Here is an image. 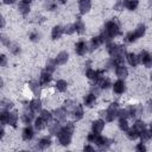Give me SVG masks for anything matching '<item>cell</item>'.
<instances>
[{
    "label": "cell",
    "mask_w": 152,
    "mask_h": 152,
    "mask_svg": "<svg viewBox=\"0 0 152 152\" xmlns=\"http://www.w3.org/2000/svg\"><path fill=\"white\" fill-rule=\"evenodd\" d=\"M121 34V31H120V25H119V23L116 21V20H108L106 24H104V26H103V28L101 30V32H100V36H101V38L103 39V42L104 43H108V42H112V39L113 38H115V37H118V36H120Z\"/></svg>",
    "instance_id": "obj_1"
},
{
    "label": "cell",
    "mask_w": 152,
    "mask_h": 152,
    "mask_svg": "<svg viewBox=\"0 0 152 152\" xmlns=\"http://www.w3.org/2000/svg\"><path fill=\"white\" fill-rule=\"evenodd\" d=\"M75 131V124L72 121H68L65 122L64 126H62V129L59 131V133L56 135L58 139V142L62 146H68L71 144V139H72V133Z\"/></svg>",
    "instance_id": "obj_2"
},
{
    "label": "cell",
    "mask_w": 152,
    "mask_h": 152,
    "mask_svg": "<svg viewBox=\"0 0 152 152\" xmlns=\"http://www.w3.org/2000/svg\"><path fill=\"white\" fill-rule=\"evenodd\" d=\"M118 110H119V103L118 102H112L107 109L100 110L99 115L101 119H103L106 122H112L118 118Z\"/></svg>",
    "instance_id": "obj_3"
},
{
    "label": "cell",
    "mask_w": 152,
    "mask_h": 152,
    "mask_svg": "<svg viewBox=\"0 0 152 152\" xmlns=\"http://www.w3.org/2000/svg\"><path fill=\"white\" fill-rule=\"evenodd\" d=\"M106 50L108 52V55L112 57V58H118V57H125L126 56V49L124 45H120V44H116L114 43L113 40L112 42H108L106 43Z\"/></svg>",
    "instance_id": "obj_4"
},
{
    "label": "cell",
    "mask_w": 152,
    "mask_h": 152,
    "mask_svg": "<svg viewBox=\"0 0 152 152\" xmlns=\"http://www.w3.org/2000/svg\"><path fill=\"white\" fill-rule=\"evenodd\" d=\"M30 102V101H28ZM34 112L28 107V103L27 104H25V109H24V112H23V114H21V120H23V122L25 124V125H30L32 121H34Z\"/></svg>",
    "instance_id": "obj_5"
},
{
    "label": "cell",
    "mask_w": 152,
    "mask_h": 152,
    "mask_svg": "<svg viewBox=\"0 0 152 152\" xmlns=\"http://www.w3.org/2000/svg\"><path fill=\"white\" fill-rule=\"evenodd\" d=\"M94 144L99 148H101V150H107V148H109V146L112 144V140H109L107 137H103L101 134H96L95 140H94Z\"/></svg>",
    "instance_id": "obj_6"
},
{
    "label": "cell",
    "mask_w": 152,
    "mask_h": 152,
    "mask_svg": "<svg viewBox=\"0 0 152 152\" xmlns=\"http://www.w3.org/2000/svg\"><path fill=\"white\" fill-rule=\"evenodd\" d=\"M139 59H140V63L145 68H152V53L151 52L142 50L139 53Z\"/></svg>",
    "instance_id": "obj_7"
},
{
    "label": "cell",
    "mask_w": 152,
    "mask_h": 152,
    "mask_svg": "<svg viewBox=\"0 0 152 152\" xmlns=\"http://www.w3.org/2000/svg\"><path fill=\"white\" fill-rule=\"evenodd\" d=\"M127 109L129 112V118H132V119H138L142 114V110H144L142 104H140V103L131 104L129 107H127Z\"/></svg>",
    "instance_id": "obj_8"
},
{
    "label": "cell",
    "mask_w": 152,
    "mask_h": 152,
    "mask_svg": "<svg viewBox=\"0 0 152 152\" xmlns=\"http://www.w3.org/2000/svg\"><path fill=\"white\" fill-rule=\"evenodd\" d=\"M89 51V45L86 40L83 39H80L76 44H75V52L78 55V56H84L87 52Z\"/></svg>",
    "instance_id": "obj_9"
},
{
    "label": "cell",
    "mask_w": 152,
    "mask_h": 152,
    "mask_svg": "<svg viewBox=\"0 0 152 152\" xmlns=\"http://www.w3.org/2000/svg\"><path fill=\"white\" fill-rule=\"evenodd\" d=\"M112 88H113V93L116 94V95H121L126 91V82L125 80H121V78H118L113 84H112Z\"/></svg>",
    "instance_id": "obj_10"
},
{
    "label": "cell",
    "mask_w": 152,
    "mask_h": 152,
    "mask_svg": "<svg viewBox=\"0 0 152 152\" xmlns=\"http://www.w3.org/2000/svg\"><path fill=\"white\" fill-rule=\"evenodd\" d=\"M52 114H53L55 120H57L59 122H65L66 121V116H68L69 113H68V110L64 107H59V108H56L52 112Z\"/></svg>",
    "instance_id": "obj_11"
},
{
    "label": "cell",
    "mask_w": 152,
    "mask_h": 152,
    "mask_svg": "<svg viewBox=\"0 0 152 152\" xmlns=\"http://www.w3.org/2000/svg\"><path fill=\"white\" fill-rule=\"evenodd\" d=\"M34 131H36L34 126L26 125V126L24 127L23 132H21V138H23V140H25V141H30V140H32L33 137H34Z\"/></svg>",
    "instance_id": "obj_12"
},
{
    "label": "cell",
    "mask_w": 152,
    "mask_h": 152,
    "mask_svg": "<svg viewBox=\"0 0 152 152\" xmlns=\"http://www.w3.org/2000/svg\"><path fill=\"white\" fill-rule=\"evenodd\" d=\"M51 80H52V74L49 72L48 70L43 69L40 71V75H39V83H40V86L42 87H48L50 84Z\"/></svg>",
    "instance_id": "obj_13"
},
{
    "label": "cell",
    "mask_w": 152,
    "mask_h": 152,
    "mask_svg": "<svg viewBox=\"0 0 152 152\" xmlns=\"http://www.w3.org/2000/svg\"><path fill=\"white\" fill-rule=\"evenodd\" d=\"M28 89L31 90V93L34 95V97H39L42 94V86L39 83V81H30L28 82Z\"/></svg>",
    "instance_id": "obj_14"
},
{
    "label": "cell",
    "mask_w": 152,
    "mask_h": 152,
    "mask_svg": "<svg viewBox=\"0 0 152 152\" xmlns=\"http://www.w3.org/2000/svg\"><path fill=\"white\" fill-rule=\"evenodd\" d=\"M104 120L103 119H97V120H94L91 122V132L96 133V134H101L103 128H104Z\"/></svg>",
    "instance_id": "obj_15"
},
{
    "label": "cell",
    "mask_w": 152,
    "mask_h": 152,
    "mask_svg": "<svg viewBox=\"0 0 152 152\" xmlns=\"http://www.w3.org/2000/svg\"><path fill=\"white\" fill-rule=\"evenodd\" d=\"M91 8V0H78V12L81 15L88 13Z\"/></svg>",
    "instance_id": "obj_16"
},
{
    "label": "cell",
    "mask_w": 152,
    "mask_h": 152,
    "mask_svg": "<svg viewBox=\"0 0 152 152\" xmlns=\"http://www.w3.org/2000/svg\"><path fill=\"white\" fill-rule=\"evenodd\" d=\"M84 115V109H83V104H77L75 106V108L71 112V116L75 121H80Z\"/></svg>",
    "instance_id": "obj_17"
},
{
    "label": "cell",
    "mask_w": 152,
    "mask_h": 152,
    "mask_svg": "<svg viewBox=\"0 0 152 152\" xmlns=\"http://www.w3.org/2000/svg\"><path fill=\"white\" fill-rule=\"evenodd\" d=\"M95 104H96V95L95 94L89 93V94L83 96V106H86L88 108H91Z\"/></svg>",
    "instance_id": "obj_18"
},
{
    "label": "cell",
    "mask_w": 152,
    "mask_h": 152,
    "mask_svg": "<svg viewBox=\"0 0 152 152\" xmlns=\"http://www.w3.org/2000/svg\"><path fill=\"white\" fill-rule=\"evenodd\" d=\"M51 144H52V141H51V138L50 137H42L38 140V142L36 145V148L37 150H46L48 147L51 146Z\"/></svg>",
    "instance_id": "obj_19"
},
{
    "label": "cell",
    "mask_w": 152,
    "mask_h": 152,
    "mask_svg": "<svg viewBox=\"0 0 152 152\" xmlns=\"http://www.w3.org/2000/svg\"><path fill=\"white\" fill-rule=\"evenodd\" d=\"M64 34V26L62 25H55L51 30V38L53 40L61 39V37Z\"/></svg>",
    "instance_id": "obj_20"
},
{
    "label": "cell",
    "mask_w": 152,
    "mask_h": 152,
    "mask_svg": "<svg viewBox=\"0 0 152 152\" xmlns=\"http://www.w3.org/2000/svg\"><path fill=\"white\" fill-rule=\"evenodd\" d=\"M104 42H103V39L101 38V36L99 34V36H95V37H93L91 39H90V42H89V51H94V50H96V49H99L102 44H103Z\"/></svg>",
    "instance_id": "obj_21"
},
{
    "label": "cell",
    "mask_w": 152,
    "mask_h": 152,
    "mask_svg": "<svg viewBox=\"0 0 152 152\" xmlns=\"http://www.w3.org/2000/svg\"><path fill=\"white\" fill-rule=\"evenodd\" d=\"M42 106H43V102L39 97H34L32 100H30L28 102V107L34 112V113H40L42 110Z\"/></svg>",
    "instance_id": "obj_22"
},
{
    "label": "cell",
    "mask_w": 152,
    "mask_h": 152,
    "mask_svg": "<svg viewBox=\"0 0 152 152\" xmlns=\"http://www.w3.org/2000/svg\"><path fill=\"white\" fill-rule=\"evenodd\" d=\"M125 59L127 61V63H128L131 66H137V65L140 63L139 55H135V53H133V52H127L126 56H125Z\"/></svg>",
    "instance_id": "obj_23"
},
{
    "label": "cell",
    "mask_w": 152,
    "mask_h": 152,
    "mask_svg": "<svg viewBox=\"0 0 152 152\" xmlns=\"http://www.w3.org/2000/svg\"><path fill=\"white\" fill-rule=\"evenodd\" d=\"M114 70H115V75L118 78L125 80L128 76V69H127V66H125V64H120V65L115 66Z\"/></svg>",
    "instance_id": "obj_24"
},
{
    "label": "cell",
    "mask_w": 152,
    "mask_h": 152,
    "mask_svg": "<svg viewBox=\"0 0 152 152\" xmlns=\"http://www.w3.org/2000/svg\"><path fill=\"white\" fill-rule=\"evenodd\" d=\"M48 129H49V133H50L51 135H57V134L59 133V131L62 129V125H61L59 121L55 120L53 122L51 121V122L48 125Z\"/></svg>",
    "instance_id": "obj_25"
},
{
    "label": "cell",
    "mask_w": 152,
    "mask_h": 152,
    "mask_svg": "<svg viewBox=\"0 0 152 152\" xmlns=\"http://www.w3.org/2000/svg\"><path fill=\"white\" fill-rule=\"evenodd\" d=\"M68 59H69V53H68L66 51H61V52H58L57 56H56V58H55L57 65H63V64H65V63L68 62Z\"/></svg>",
    "instance_id": "obj_26"
},
{
    "label": "cell",
    "mask_w": 152,
    "mask_h": 152,
    "mask_svg": "<svg viewBox=\"0 0 152 152\" xmlns=\"http://www.w3.org/2000/svg\"><path fill=\"white\" fill-rule=\"evenodd\" d=\"M74 25H75L76 33H78V34H83V33L86 32V24H84V21L81 19V17H80V15L77 17L76 21L74 23Z\"/></svg>",
    "instance_id": "obj_27"
},
{
    "label": "cell",
    "mask_w": 152,
    "mask_h": 152,
    "mask_svg": "<svg viewBox=\"0 0 152 152\" xmlns=\"http://www.w3.org/2000/svg\"><path fill=\"white\" fill-rule=\"evenodd\" d=\"M18 119H19L18 112H17V110H10L8 125H10V126H12L13 128H15V127H17V124H18Z\"/></svg>",
    "instance_id": "obj_28"
},
{
    "label": "cell",
    "mask_w": 152,
    "mask_h": 152,
    "mask_svg": "<svg viewBox=\"0 0 152 152\" xmlns=\"http://www.w3.org/2000/svg\"><path fill=\"white\" fill-rule=\"evenodd\" d=\"M124 6L128 11H135L139 6V0H124Z\"/></svg>",
    "instance_id": "obj_29"
},
{
    "label": "cell",
    "mask_w": 152,
    "mask_h": 152,
    "mask_svg": "<svg viewBox=\"0 0 152 152\" xmlns=\"http://www.w3.org/2000/svg\"><path fill=\"white\" fill-rule=\"evenodd\" d=\"M125 133H126V135H127V138H128L129 140H135V139H138L139 135H140V132H139L138 129H135L133 126H132L131 128H128Z\"/></svg>",
    "instance_id": "obj_30"
},
{
    "label": "cell",
    "mask_w": 152,
    "mask_h": 152,
    "mask_svg": "<svg viewBox=\"0 0 152 152\" xmlns=\"http://www.w3.org/2000/svg\"><path fill=\"white\" fill-rule=\"evenodd\" d=\"M30 4H26V2H24V1H19V4H18V11H19V13H21L23 15H27L28 13H30Z\"/></svg>",
    "instance_id": "obj_31"
},
{
    "label": "cell",
    "mask_w": 152,
    "mask_h": 152,
    "mask_svg": "<svg viewBox=\"0 0 152 152\" xmlns=\"http://www.w3.org/2000/svg\"><path fill=\"white\" fill-rule=\"evenodd\" d=\"M55 88L57 89V91L64 93L68 89V82L65 80H57L55 83Z\"/></svg>",
    "instance_id": "obj_32"
},
{
    "label": "cell",
    "mask_w": 152,
    "mask_h": 152,
    "mask_svg": "<svg viewBox=\"0 0 152 152\" xmlns=\"http://www.w3.org/2000/svg\"><path fill=\"white\" fill-rule=\"evenodd\" d=\"M39 116H42V119H43L48 125H49V124L52 121V119H53V114H52L51 112H49L48 109H42Z\"/></svg>",
    "instance_id": "obj_33"
},
{
    "label": "cell",
    "mask_w": 152,
    "mask_h": 152,
    "mask_svg": "<svg viewBox=\"0 0 152 152\" xmlns=\"http://www.w3.org/2000/svg\"><path fill=\"white\" fill-rule=\"evenodd\" d=\"M33 122H34V124H33V126H34L36 131H42V129H44V128H45V126L48 125V124H46V122H45V121L42 119V116L36 118Z\"/></svg>",
    "instance_id": "obj_34"
},
{
    "label": "cell",
    "mask_w": 152,
    "mask_h": 152,
    "mask_svg": "<svg viewBox=\"0 0 152 152\" xmlns=\"http://www.w3.org/2000/svg\"><path fill=\"white\" fill-rule=\"evenodd\" d=\"M139 138H140V140H141L142 142H146V141H148V140L152 138V133H151V131H150L148 128H145V129H142V131L140 132Z\"/></svg>",
    "instance_id": "obj_35"
},
{
    "label": "cell",
    "mask_w": 152,
    "mask_h": 152,
    "mask_svg": "<svg viewBox=\"0 0 152 152\" xmlns=\"http://www.w3.org/2000/svg\"><path fill=\"white\" fill-rule=\"evenodd\" d=\"M145 32H146V25L145 24H139L135 28H134V33L137 34L138 38H141L145 36Z\"/></svg>",
    "instance_id": "obj_36"
},
{
    "label": "cell",
    "mask_w": 152,
    "mask_h": 152,
    "mask_svg": "<svg viewBox=\"0 0 152 152\" xmlns=\"http://www.w3.org/2000/svg\"><path fill=\"white\" fill-rule=\"evenodd\" d=\"M44 7L46 11H50V12L56 11L57 10V1L56 0H48V1H45Z\"/></svg>",
    "instance_id": "obj_37"
},
{
    "label": "cell",
    "mask_w": 152,
    "mask_h": 152,
    "mask_svg": "<svg viewBox=\"0 0 152 152\" xmlns=\"http://www.w3.org/2000/svg\"><path fill=\"white\" fill-rule=\"evenodd\" d=\"M118 126H119L120 131H122V132H126V131L129 128L128 121H127V119H125V118H119V122H118Z\"/></svg>",
    "instance_id": "obj_38"
},
{
    "label": "cell",
    "mask_w": 152,
    "mask_h": 152,
    "mask_svg": "<svg viewBox=\"0 0 152 152\" xmlns=\"http://www.w3.org/2000/svg\"><path fill=\"white\" fill-rule=\"evenodd\" d=\"M56 66H57V64H56V61H55V59H49V61L46 62V65H45V70H48L49 72L53 74V72H55V70H56Z\"/></svg>",
    "instance_id": "obj_39"
},
{
    "label": "cell",
    "mask_w": 152,
    "mask_h": 152,
    "mask_svg": "<svg viewBox=\"0 0 152 152\" xmlns=\"http://www.w3.org/2000/svg\"><path fill=\"white\" fill-rule=\"evenodd\" d=\"M8 50H10V52L12 53V55H14V56H18L19 53H20V46L17 44V43H11L10 44V46H8Z\"/></svg>",
    "instance_id": "obj_40"
},
{
    "label": "cell",
    "mask_w": 152,
    "mask_h": 152,
    "mask_svg": "<svg viewBox=\"0 0 152 152\" xmlns=\"http://www.w3.org/2000/svg\"><path fill=\"white\" fill-rule=\"evenodd\" d=\"M13 108V102L6 99L1 100V110H11Z\"/></svg>",
    "instance_id": "obj_41"
},
{
    "label": "cell",
    "mask_w": 152,
    "mask_h": 152,
    "mask_svg": "<svg viewBox=\"0 0 152 152\" xmlns=\"http://www.w3.org/2000/svg\"><path fill=\"white\" fill-rule=\"evenodd\" d=\"M8 116H10V110H1V113H0L1 126L8 125Z\"/></svg>",
    "instance_id": "obj_42"
},
{
    "label": "cell",
    "mask_w": 152,
    "mask_h": 152,
    "mask_svg": "<svg viewBox=\"0 0 152 152\" xmlns=\"http://www.w3.org/2000/svg\"><path fill=\"white\" fill-rule=\"evenodd\" d=\"M139 38L137 37V34L134 33V31H129L126 36H125V40L127 42V43H134V42H137Z\"/></svg>",
    "instance_id": "obj_43"
},
{
    "label": "cell",
    "mask_w": 152,
    "mask_h": 152,
    "mask_svg": "<svg viewBox=\"0 0 152 152\" xmlns=\"http://www.w3.org/2000/svg\"><path fill=\"white\" fill-rule=\"evenodd\" d=\"M133 127H134L135 129H138L139 132H141L142 129L146 128V125H145V122H144L142 120H140V119H135V122L133 124Z\"/></svg>",
    "instance_id": "obj_44"
},
{
    "label": "cell",
    "mask_w": 152,
    "mask_h": 152,
    "mask_svg": "<svg viewBox=\"0 0 152 152\" xmlns=\"http://www.w3.org/2000/svg\"><path fill=\"white\" fill-rule=\"evenodd\" d=\"M75 106H76V103L72 101V100H66L65 102H64V108L68 110V113L69 114H71V112H72V109L75 108Z\"/></svg>",
    "instance_id": "obj_45"
},
{
    "label": "cell",
    "mask_w": 152,
    "mask_h": 152,
    "mask_svg": "<svg viewBox=\"0 0 152 152\" xmlns=\"http://www.w3.org/2000/svg\"><path fill=\"white\" fill-rule=\"evenodd\" d=\"M75 32H76V30H75V25H74V24H66V25L64 26V33H65V34L71 36V34H74Z\"/></svg>",
    "instance_id": "obj_46"
},
{
    "label": "cell",
    "mask_w": 152,
    "mask_h": 152,
    "mask_svg": "<svg viewBox=\"0 0 152 152\" xmlns=\"http://www.w3.org/2000/svg\"><path fill=\"white\" fill-rule=\"evenodd\" d=\"M39 37H40V34H39L38 31H31L28 33V39L31 42H38L39 40Z\"/></svg>",
    "instance_id": "obj_47"
},
{
    "label": "cell",
    "mask_w": 152,
    "mask_h": 152,
    "mask_svg": "<svg viewBox=\"0 0 152 152\" xmlns=\"http://www.w3.org/2000/svg\"><path fill=\"white\" fill-rule=\"evenodd\" d=\"M118 118H125V119L129 118V112H128V109H127V108H124V109H120V108H119V110H118Z\"/></svg>",
    "instance_id": "obj_48"
},
{
    "label": "cell",
    "mask_w": 152,
    "mask_h": 152,
    "mask_svg": "<svg viewBox=\"0 0 152 152\" xmlns=\"http://www.w3.org/2000/svg\"><path fill=\"white\" fill-rule=\"evenodd\" d=\"M147 148H146V146H145V142H138L137 145H135V151H138V152H145Z\"/></svg>",
    "instance_id": "obj_49"
},
{
    "label": "cell",
    "mask_w": 152,
    "mask_h": 152,
    "mask_svg": "<svg viewBox=\"0 0 152 152\" xmlns=\"http://www.w3.org/2000/svg\"><path fill=\"white\" fill-rule=\"evenodd\" d=\"M124 8H125V6H124V0H118L116 4L114 5V10H115V11H122Z\"/></svg>",
    "instance_id": "obj_50"
},
{
    "label": "cell",
    "mask_w": 152,
    "mask_h": 152,
    "mask_svg": "<svg viewBox=\"0 0 152 152\" xmlns=\"http://www.w3.org/2000/svg\"><path fill=\"white\" fill-rule=\"evenodd\" d=\"M1 44L4 45V46H10V44H11V42H10V38L7 37V36H5V34H1Z\"/></svg>",
    "instance_id": "obj_51"
},
{
    "label": "cell",
    "mask_w": 152,
    "mask_h": 152,
    "mask_svg": "<svg viewBox=\"0 0 152 152\" xmlns=\"http://www.w3.org/2000/svg\"><path fill=\"white\" fill-rule=\"evenodd\" d=\"M83 151H95V147L91 146L90 142H89V144H87V145L83 146Z\"/></svg>",
    "instance_id": "obj_52"
},
{
    "label": "cell",
    "mask_w": 152,
    "mask_h": 152,
    "mask_svg": "<svg viewBox=\"0 0 152 152\" xmlns=\"http://www.w3.org/2000/svg\"><path fill=\"white\" fill-rule=\"evenodd\" d=\"M0 58H1V66H6V64H7V58H6V56L2 53V55L0 56Z\"/></svg>",
    "instance_id": "obj_53"
},
{
    "label": "cell",
    "mask_w": 152,
    "mask_h": 152,
    "mask_svg": "<svg viewBox=\"0 0 152 152\" xmlns=\"http://www.w3.org/2000/svg\"><path fill=\"white\" fill-rule=\"evenodd\" d=\"M2 2H4L5 5H12V4L15 2V0H2Z\"/></svg>",
    "instance_id": "obj_54"
},
{
    "label": "cell",
    "mask_w": 152,
    "mask_h": 152,
    "mask_svg": "<svg viewBox=\"0 0 152 152\" xmlns=\"http://www.w3.org/2000/svg\"><path fill=\"white\" fill-rule=\"evenodd\" d=\"M57 4H61V5H65L68 2V0H56Z\"/></svg>",
    "instance_id": "obj_55"
},
{
    "label": "cell",
    "mask_w": 152,
    "mask_h": 152,
    "mask_svg": "<svg viewBox=\"0 0 152 152\" xmlns=\"http://www.w3.org/2000/svg\"><path fill=\"white\" fill-rule=\"evenodd\" d=\"M1 27H2V28L5 27V18H4V17L1 18Z\"/></svg>",
    "instance_id": "obj_56"
},
{
    "label": "cell",
    "mask_w": 152,
    "mask_h": 152,
    "mask_svg": "<svg viewBox=\"0 0 152 152\" xmlns=\"http://www.w3.org/2000/svg\"><path fill=\"white\" fill-rule=\"evenodd\" d=\"M21 1H24V2H26V4H31L33 0H21Z\"/></svg>",
    "instance_id": "obj_57"
},
{
    "label": "cell",
    "mask_w": 152,
    "mask_h": 152,
    "mask_svg": "<svg viewBox=\"0 0 152 152\" xmlns=\"http://www.w3.org/2000/svg\"><path fill=\"white\" fill-rule=\"evenodd\" d=\"M150 131H151V133H152V121H151V124H150V128H148Z\"/></svg>",
    "instance_id": "obj_58"
},
{
    "label": "cell",
    "mask_w": 152,
    "mask_h": 152,
    "mask_svg": "<svg viewBox=\"0 0 152 152\" xmlns=\"http://www.w3.org/2000/svg\"><path fill=\"white\" fill-rule=\"evenodd\" d=\"M150 78H151V82H152V72H151V75H150Z\"/></svg>",
    "instance_id": "obj_59"
}]
</instances>
